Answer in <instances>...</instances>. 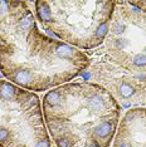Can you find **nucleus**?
<instances>
[{
	"label": "nucleus",
	"instance_id": "obj_1",
	"mask_svg": "<svg viewBox=\"0 0 146 147\" xmlns=\"http://www.w3.org/2000/svg\"><path fill=\"white\" fill-rule=\"evenodd\" d=\"M32 1L0 0V73L28 91L48 92L84 74L87 53L41 28Z\"/></svg>",
	"mask_w": 146,
	"mask_h": 147
},
{
	"label": "nucleus",
	"instance_id": "obj_2",
	"mask_svg": "<svg viewBox=\"0 0 146 147\" xmlns=\"http://www.w3.org/2000/svg\"><path fill=\"white\" fill-rule=\"evenodd\" d=\"M89 58L84 81L103 87L121 108H146V13L115 1L103 44Z\"/></svg>",
	"mask_w": 146,
	"mask_h": 147
},
{
	"label": "nucleus",
	"instance_id": "obj_3",
	"mask_svg": "<svg viewBox=\"0 0 146 147\" xmlns=\"http://www.w3.org/2000/svg\"><path fill=\"white\" fill-rule=\"evenodd\" d=\"M42 108L54 147H111L122 116L111 93L88 81L45 92Z\"/></svg>",
	"mask_w": 146,
	"mask_h": 147
},
{
	"label": "nucleus",
	"instance_id": "obj_4",
	"mask_svg": "<svg viewBox=\"0 0 146 147\" xmlns=\"http://www.w3.org/2000/svg\"><path fill=\"white\" fill-rule=\"evenodd\" d=\"M38 24L45 33L79 51H95L107 35L115 1L62 0L33 1Z\"/></svg>",
	"mask_w": 146,
	"mask_h": 147
},
{
	"label": "nucleus",
	"instance_id": "obj_5",
	"mask_svg": "<svg viewBox=\"0 0 146 147\" xmlns=\"http://www.w3.org/2000/svg\"><path fill=\"white\" fill-rule=\"evenodd\" d=\"M0 147H52L38 93L0 78Z\"/></svg>",
	"mask_w": 146,
	"mask_h": 147
},
{
	"label": "nucleus",
	"instance_id": "obj_6",
	"mask_svg": "<svg viewBox=\"0 0 146 147\" xmlns=\"http://www.w3.org/2000/svg\"><path fill=\"white\" fill-rule=\"evenodd\" d=\"M111 147H146V108L135 107L122 113Z\"/></svg>",
	"mask_w": 146,
	"mask_h": 147
},
{
	"label": "nucleus",
	"instance_id": "obj_7",
	"mask_svg": "<svg viewBox=\"0 0 146 147\" xmlns=\"http://www.w3.org/2000/svg\"><path fill=\"white\" fill-rule=\"evenodd\" d=\"M128 4L131 6H135L139 10H141L142 13H146V0H142V1H128Z\"/></svg>",
	"mask_w": 146,
	"mask_h": 147
}]
</instances>
